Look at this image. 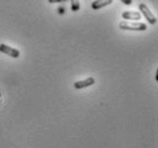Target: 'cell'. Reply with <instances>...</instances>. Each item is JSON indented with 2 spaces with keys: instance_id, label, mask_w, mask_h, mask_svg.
I'll list each match as a JSON object with an SVG mask.
<instances>
[{
  "instance_id": "obj_1",
  "label": "cell",
  "mask_w": 158,
  "mask_h": 148,
  "mask_svg": "<svg viewBox=\"0 0 158 148\" xmlns=\"http://www.w3.org/2000/svg\"><path fill=\"white\" fill-rule=\"evenodd\" d=\"M118 26L121 30H125V31H146L147 30V25L141 22L132 23L127 21H122L118 24Z\"/></svg>"
},
{
  "instance_id": "obj_2",
  "label": "cell",
  "mask_w": 158,
  "mask_h": 148,
  "mask_svg": "<svg viewBox=\"0 0 158 148\" xmlns=\"http://www.w3.org/2000/svg\"><path fill=\"white\" fill-rule=\"evenodd\" d=\"M139 9H140V11L142 13V15L146 17V19H147L150 24H152V25L157 24V17L155 16V14H152V11L148 8V6L144 4V2H141V4L139 5Z\"/></svg>"
},
{
  "instance_id": "obj_3",
  "label": "cell",
  "mask_w": 158,
  "mask_h": 148,
  "mask_svg": "<svg viewBox=\"0 0 158 148\" xmlns=\"http://www.w3.org/2000/svg\"><path fill=\"white\" fill-rule=\"evenodd\" d=\"M0 53L8 55L9 57H13V58H18L21 56V53H19L18 49L13 48V47H10V46L5 44H0Z\"/></svg>"
},
{
  "instance_id": "obj_4",
  "label": "cell",
  "mask_w": 158,
  "mask_h": 148,
  "mask_svg": "<svg viewBox=\"0 0 158 148\" xmlns=\"http://www.w3.org/2000/svg\"><path fill=\"white\" fill-rule=\"evenodd\" d=\"M94 82H96V80H94V76H89V78H86L85 80L76 81V82L73 84V87L75 88V89H83V88L91 87L92 84H94Z\"/></svg>"
},
{
  "instance_id": "obj_5",
  "label": "cell",
  "mask_w": 158,
  "mask_h": 148,
  "mask_svg": "<svg viewBox=\"0 0 158 148\" xmlns=\"http://www.w3.org/2000/svg\"><path fill=\"white\" fill-rule=\"evenodd\" d=\"M122 17L125 21H140L141 14L139 11H126L122 13Z\"/></svg>"
},
{
  "instance_id": "obj_6",
  "label": "cell",
  "mask_w": 158,
  "mask_h": 148,
  "mask_svg": "<svg viewBox=\"0 0 158 148\" xmlns=\"http://www.w3.org/2000/svg\"><path fill=\"white\" fill-rule=\"evenodd\" d=\"M113 2V0H94L91 2V8L94 11H98V9H101L104 7H107Z\"/></svg>"
},
{
  "instance_id": "obj_7",
  "label": "cell",
  "mask_w": 158,
  "mask_h": 148,
  "mask_svg": "<svg viewBox=\"0 0 158 148\" xmlns=\"http://www.w3.org/2000/svg\"><path fill=\"white\" fill-rule=\"evenodd\" d=\"M71 9L72 11H79L80 0H71Z\"/></svg>"
},
{
  "instance_id": "obj_8",
  "label": "cell",
  "mask_w": 158,
  "mask_h": 148,
  "mask_svg": "<svg viewBox=\"0 0 158 148\" xmlns=\"http://www.w3.org/2000/svg\"><path fill=\"white\" fill-rule=\"evenodd\" d=\"M65 1H67V0H48V2H50V4H58V2H65Z\"/></svg>"
},
{
  "instance_id": "obj_9",
  "label": "cell",
  "mask_w": 158,
  "mask_h": 148,
  "mask_svg": "<svg viewBox=\"0 0 158 148\" xmlns=\"http://www.w3.org/2000/svg\"><path fill=\"white\" fill-rule=\"evenodd\" d=\"M121 1H122L124 5H127V6L132 5V0H121Z\"/></svg>"
},
{
  "instance_id": "obj_10",
  "label": "cell",
  "mask_w": 158,
  "mask_h": 148,
  "mask_svg": "<svg viewBox=\"0 0 158 148\" xmlns=\"http://www.w3.org/2000/svg\"><path fill=\"white\" fill-rule=\"evenodd\" d=\"M59 13H60V14H63V13H65V8H60V9H59Z\"/></svg>"
}]
</instances>
